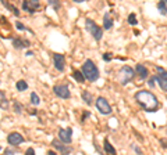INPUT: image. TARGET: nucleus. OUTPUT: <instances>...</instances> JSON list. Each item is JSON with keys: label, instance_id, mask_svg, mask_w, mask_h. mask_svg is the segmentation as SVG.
<instances>
[{"label": "nucleus", "instance_id": "nucleus-13", "mask_svg": "<svg viewBox=\"0 0 167 155\" xmlns=\"http://www.w3.org/2000/svg\"><path fill=\"white\" fill-rule=\"evenodd\" d=\"M13 46L20 50V48H25V47L30 46V42H28L27 39H20V38H17V39H13Z\"/></svg>", "mask_w": 167, "mask_h": 155}, {"label": "nucleus", "instance_id": "nucleus-37", "mask_svg": "<svg viewBox=\"0 0 167 155\" xmlns=\"http://www.w3.org/2000/svg\"><path fill=\"white\" fill-rule=\"evenodd\" d=\"M0 150H2V147H0Z\"/></svg>", "mask_w": 167, "mask_h": 155}, {"label": "nucleus", "instance_id": "nucleus-34", "mask_svg": "<svg viewBox=\"0 0 167 155\" xmlns=\"http://www.w3.org/2000/svg\"><path fill=\"white\" fill-rule=\"evenodd\" d=\"M15 150H6V155H14Z\"/></svg>", "mask_w": 167, "mask_h": 155}, {"label": "nucleus", "instance_id": "nucleus-23", "mask_svg": "<svg viewBox=\"0 0 167 155\" xmlns=\"http://www.w3.org/2000/svg\"><path fill=\"white\" fill-rule=\"evenodd\" d=\"M156 71H157V75L162 76L163 79H164L166 82H167V71H164L162 67H156Z\"/></svg>", "mask_w": 167, "mask_h": 155}, {"label": "nucleus", "instance_id": "nucleus-35", "mask_svg": "<svg viewBox=\"0 0 167 155\" xmlns=\"http://www.w3.org/2000/svg\"><path fill=\"white\" fill-rule=\"evenodd\" d=\"M47 155H57V154L54 152V151H49V152H47Z\"/></svg>", "mask_w": 167, "mask_h": 155}, {"label": "nucleus", "instance_id": "nucleus-17", "mask_svg": "<svg viewBox=\"0 0 167 155\" xmlns=\"http://www.w3.org/2000/svg\"><path fill=\"white\" fill-rule=\"evenodd\" d=\"M81 97H82L84 101H85V104H86V105H91V104H92V101H94V97H92V94L88 92V90H84L82 94H81Z\"/></svg>", "mask_w": 167, "mask_h": 155}, {"label": "nucleus", "instance_id": "nucleus-9", "mask_svg": "<svg viewBox=\"0 0 167 155\" xmlns=\"http://www.w3.org/2000/svg\"><path fill=\"white\" fill-rule=\"evenodd\" d=\"M7 143L13 145V147H17V145H20L24 143V137L20 134V133H17V132H14V133H10L7 136Z\"/></svg>", "mask_w": 167, "mask_h": 155}, {"label": "nucleus", "instance_id": "nucleus-36", "mask_svg": "<svg viewBox=\"0 0 167 155\" xmlns=\"http://www.w3.org/2000/svg\"><path fill=\"white\" fill-rule=\"evenodd\" d=\"M28 56H34V53H32V51H27V57Z\"/></svg>", "mask_w": 167, "mask_h": 155}, {"label": "nucleus", "instance_id": "nucleus-3", "mask_svg": "<svg viewBox=\"0 0 167 155\" xmlns=\"http://www.w3.org/2000/svg\"><path fill=\"white\" fill-rule=\"evenodd\" d=\"M134 76H135V71H134L131 67H123L117 73L118 82H120V85H123V86L128 85V83L134 79Z\"/></svg>", "mask_w": 167, "mask_h": 155}, {"label": "nucleus", "instance_id": "nucleus-18", "mask_svg": "<svg viewBox=\"0 0 167 155\" xmlns=\"http://www.w3.org/2000/svg\"><path fill=\"white\" fill-rule=\"evenodd\" d=\"M7 107H8V100H7V97H6L4 92H2V90H0V108L6 109Z\"/></svg>", "mask_w": 167, "mask_h": 155}, {"label": "nucleus", "instance_id": "nucleus-16", "mask_svg": "<svg viewBox=\"0 0 167 155\" xmlns=\"http://www.w3.org/2000/svg\"><path fill=\"white\" fill-rule=\"evenodd\" d=\"M103 148H105L106 154H109V155H117V151H116V148H114L113 145L110 144V141H109L107 138H105V143H103Z\"/></svg>", "mask_w": 167, "mask_h": 155}, {"label": "nucleus", "instance_id": "nucleus-12", "mask_svg": "<svg viewBox=\"0 0 167 155\" xmlns=\"http://www.w3.org/2000/svg\"><path fill=\"white\" fill-rule=\"evenodd\" d=\"M135 72L138 73V76H139L141 79H148V76H149V71H148V68L145 65H142V64H138L135 67Z\"/></svg>", "mask_w": 167, "mask_h": 155}, {"label": "nucleus", "instance_id": "nucleus-20", "mask_svg": "<svg viewBox=\"0 0 167 155\" xmlns=\"http://www.w3.org/2000/svg\"><path fill=\"white\" fill-rule=\"evenodd\" d=\"M157 10L160 11L162 15H167V4L164 3V0H162V2L157 3Z\"/></svg>", "mask_w": 167, "mask_h": 155}, {"label": "nucleus", "instance_id": "nucleus-6", "mask_svg": "<svg viewBox=\"0 0 167 155\" xmlns=\"http://www.w3.org/2000/svg\"><path fill=\"white\" fill-rule=\"evenodd\" d=\"M53 93L56 94L59 98H70L71 93H70V89L67 86V83H62V85H56L53 87Z\"/></svg>", "mask_w": 167, "mask_h": 155}, {"label": "nucleus", "instance_id": "nucleus-31", "mask_svg": "<svg viewBox=\"0 0 167 155\" xmlns=\"http://www.w3.org/2000/svg\"><path fill=\"white\" fill-rule=\"evenodd\" d=\"M15 27H17V29H20V31H25V27L22 25V22H17V24H15Z\"/></svg>", "mask_w": 167, "mask_h": 155}, {"label": "nucleus", "instance_id": "nucleus-7", "mask_svg": "<svg viewBox=\"0 0 167 155\" xmlns=\"http://www.w3.org/2000/svg\"><path fill=\"white\" fill-rule=\"evenodd\" d=\"M22 8L28 11L30 14H34L38 8H40V3L38 0H24L22 2Z\"/></svg>", "mask_w": 167, "mask_h": 155}, {"label": "nucleus", "instance_id": "nucleus-1", "mask_svg": "<svg viewBox=\"0 0 167 155\" xmlns=\"http://www.w3.org/2000/svg\"><path fill=\"white\" fill-rule=\"evenodd\" d=\"M135 100L146 112H155L160 107L157 97L152 92H148V90H141V92L135 93Z\"/></svg>", "mask_w": 167, "mask_h": 155}, {"label": "nucleus", "instance_id": "nucleus-24", "mask_svg": "<svg viewBox=\"0 0 167 155\" xmlns=\"http://www.w3.org/2000/svg\"><path fill=\"white\" fill-rule=\"evenodd\" d=\"M31 102L34 105H39L40 98H39V96H38L36 93H31Z\"/></svg>", "mask_w": 167, "mask_h": 155}, {"label": "nucleus", "instance_id": "nucleus-4", "mask_svg": "<svg viewBox=\"0 0 167 155\" xmlns=\"http://www.w3.org/2000/svg\"><path fill=\"white\" fill-rule=\"evenodd\" d=\"M85 28H86V31L92 35V38H94L95 40L99 42L102 38H103V31H102V28L99 27V25H96V22L92 21L91 18L85 19Z\"/></svg>", "mask_w": 167, "mask_h": 155}, {"label": "nucleus", "instance_id": "nucleus-8", "mask_svg": "<svg viewBox=\"0 0 167 155\" xmlns=\"http://www.w3.org/2000/svg\"><path fill=\"white\" fill-rule=\"evenodd\" d=\"M59 138L62 143H66V144H70L73 140V129L68 128V129H60L59 130Z\"/></svg>", "mask_w": 167, "mask_h": 155}, {"label": "nucleus", "instance_id": "nucleus-15", "mask_svg": "<svg viewBox=\"0 0 167 155\" xmlns=\"http://www.w3.org/2000/svg\"><path fill=\"white\" fill-rule=\"evenodd\" d=\"M152 79H153V82H155V85L157 83V85L160 86V89H162L163 92H167V82H166L164 79H163L162 76L155 75V76H152Z\"/></svg>", "mask_w": 167, "mask_h": 155}, {"label": "nucleus", "instance_id": "nucleus-27", "mask_svg": "<svg viewBox=\"0 0 167 155\" xmlns=\"http://www.w3.org/2000/svg\"><path fill=\"white\" fill-rule=\"evenodd\" d=\"M14 111L17 112V114H21V112H22V107H21L20 102H17V101L14 102Z\"/></svg>", "mask_w": 167, "mask_h": 155}, {"label": "nucleus", "instance_id": "nucleus-5", "mask_svg": "<svg viewBox=\"0 0 167 155\" xmlns=\"http://www.w3.org/2000/svg\"><path fill=\"white\" fill-rule=\"evenodd\" d=\"M96 108L99 109V112L103 115H110L111 114V107L107 102V100L105 97H98L96 98Z\"/></svg>", "mask_w": 167, "mask_h": 155}, {"label": "nucleus", "instance_id": "nucleus-10", "mask_svg": "<svg viewBox=\"0 0 167 155\" xmlns=\"http://www.w3.org/2000/svg\"><path fill=\"white\" fill-rule=\"evenodd\" d=\"M53 64L57 71L63 72L64 68H66V58H64L63 54H53Z\"/></svg>", "mask_w": 167, "mask_h": 155}, {"label": "nucleus", "instance_id": "nucleus-2", "mask_svg": "<svg viewBox=\"0 0 167 155\" xmlns=\"http://www.w3.org/2000/svg\"><path fill=\"white\" fill-rule=\"evenodd\" d=\"M81 72H82L84 78L88 79L89 82H96V80L99 79V75H100L98 67H96V64L92 60H86L85 62H84Z\"/></svg>", "mask_w": 167, "mask_h": 155}, {"label": "nucleus", "instance_id": "nucleus-14", "mask_svg": "<svg viewBox=\"0 0 167 155\" xmlns=\"http://www.w3.org/2000/svg\"><path fill=\"white\" fill-rule=\"evenodd\" d=\"M113 24H114V19L113 17H111L110 12H106V14L103 15V28L105 29H111L113 28Z\"/></svg>", "mask_w": 167, "mask_h": 155}, {"label": "nucleus", "instance_id": "nucleus-11", "mask_svg": "<svg viewBox=\"0 0 167 155\" xmlns=\"http://www.w3.org/2000/svg\"><path fill=\"white\" fill-rule=\"evenodd\" d=\"M52 145H53L54 148H56L57 151H60V154H62V155H68V154L73 151L71 147L63 145V143H62V141H59V140H53V141H52Z\"/></svg>", "mask_w": 167, "mask_h": 155}, {"label": "nucleus", "instance_id": "nucleus-28", "mask_svg": "<svg viewBox=\"0 0 167 155\" xmlns=\"http://www.w3.org/2000/svg\"><path fill=\"white\" fill-rule=\"evenodd\" d=\"M132 150L135 151V154H137V155H143L142 150H141V148H138V145H135V144H132Z\"/></svg>", "mask_w": 167, "mask_h": 155}, {"label": "nucleus", "instance_id": "nucleus-21", "mask_svg": "<svg viewBox=\"0 0 167 155\" xmlns=\"http://www.w3.org/2000/svg\"><path fill=\"white\" fill-rule=\"evenodd\" d=\"M15 87H17L18 92H24V90L28 89V83L25 82V80H18V82L15 83Z\"/></svg>", "mask_w": 167, "mask_h": 155}, {"label": "nucleus", "instance_id": "nucleus-29", "mask_svg": "<svg viewBox=\"0 0 167 155\" xmlns=\"http://www.w3.org/2000/svg\"><path fill=\"white\" fill-rule=\"evenodd\" d=\"M111 58H113V57H111L110 53H105V54H103V60L107 61V62H109V61H111Z\"/></svg>", "mask_w": 167, "mask_h": 155}, {"label": "nucleus", "instance_id": "nucleus-33", "mask_svg": "<svg viewBox=\"0 0 167 155\" xmlns=\"http://www.w3.org/2000/svg\"><path fill=\"white\" fill-rule=\"evenodd\" d=\"M160 144L163 145V148H167V140L166 138H162V140H160Z\"/></svg>", "mask_w": 167, "mask_h": 155}, {"label": "nucleus", "instance_id": "nucleus-22", "mask_svg": "<svg viewBox=\"0 0 167 155\" xmlns=\"http://www.w3.org/2000/svg\"><path fill=\"white\" fill-rule=\"evenodd\" d=\"M73 76H74V79H75L77 82H79V83H82L84 80H85V78H84V75H82L81 71H74V72H73Z\"/></svg>", "mask_w": 167, "mask_h": 155}, {"label": "nucleus", "instance_id": "nucleus-19", "mask_svg": "<svg viewBox=\"0 0 167 155\" xmlns=\"http://www.w3.org/2000/svg\"><path fill=\"white\" fill-rule=\"evenodd\" d=\"M2 4L6 8H8V10H10V11H11L14 15H17V17H18V15H20V10H18L17 7H14V6H13V4H10V3H7V2H2Z\"/></svg>", "mask_w": 167, "mask_h": 155}, {"label": "nucleus", "instance_id": "nucleus-25", "mask_svg": "<svg viewBox=\"0 0 167 155\" xmlns=\"http://www.w3.org/2000/svg\"><path fill=\"white\" fill-rule=\"evenodd\" d=\"M128 24H131V25H137V24H138L135 12H131V14L128 15Z\"/></svg>", "mask_w": 167, "mask_h": 155}, {"label": "nucleus", "instance_id": "nucleus-30", "mask_svg": "<svg viewBox=\"0 0 167 155\" xmlns=\"http://www.w3.org/2000/svg\"><path fill=\"white\" fill-rule=\"evenodd\" d=\"M91 116V112L89 111H84V114H82V121H85L86 118H89Z\"/></svg>", "mask_w": 167, "mask_h": 155}, {"label": "nucleus", "instance_id": "nucleus-32", "mask_svg": "<svg viewBox=\"0 0 167 155\" xmlns=\"http://www.w3.org/2000/svg\"><path fill=\"white\" fill-rule=\"evenodd\" d=\"M25 155H35V150L34 148H28V150L25 151Z\"/></svg>", "mask_w": 167, "mask_h": 155}, {"label": "nucleus", "instance_id": "nucleus-26", "mask_svg": "<svg viewBox=\"0 0 167 155\" xmlns=\"http://www.w3.org/2000/svg\"><path fill=\"white\" fill-rule=\"evenodd\" d=\"M49 6H53L54 10H59L60 7H62V4H60L57 0H49Z\"/></svg>", "mask_w": 167, "mask_h": 155}]
</instances>
